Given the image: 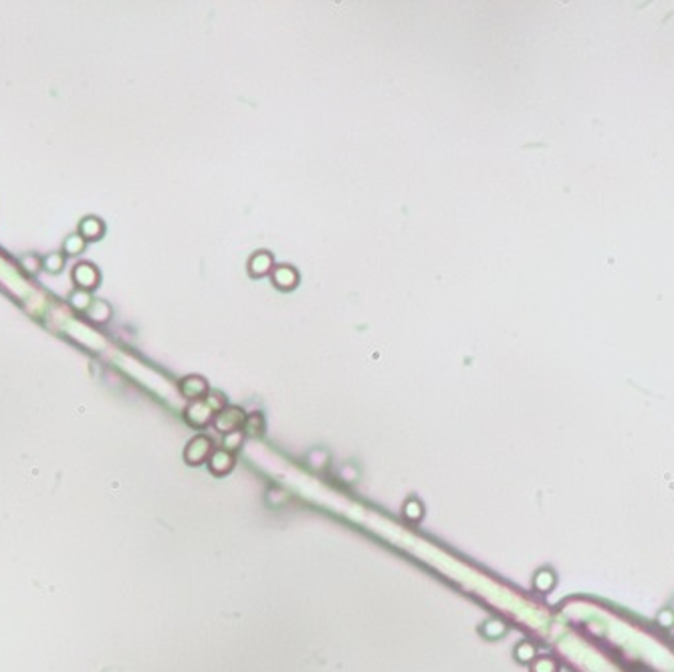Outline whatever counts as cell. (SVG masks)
<instances>
[{
    "mask_svg": "<svg viewBox=\"0 0 674 672\" xmlns=\"http://www.w3.org/2000/svg\"><path fill=\"white\" fill-rule=\"evenodd\" d=\"M71 303H73V307H75V309H79V311H85L87 307H91V297H89V291L77 289L75 293L71 295Z\"/></svg>",
    "mask_w": 674,
    "mask_h": 672,
    "instance_id": "obj_17",
    "label": "cell"
},
{
    "mask_svg": "<svg viewBox=\"0 0 674 672\" xmlns=\"http://www.w3.org/2000/svg\"><path fill=\"white\" fill-rule=\"evenodd\" d=\"M560 671V666H557V662L553 658H539L533 664V672H557Z\"/></svg>",
    "mask_w": 674,
    "mask_h": 672,
    "instance_id": "obj_19",
    "label": "cell"
},
{
    "mask_svg": "<svg viewBox=\"0 0 674 672\" xmlns=\"http://www.w3.org/2000/svg\"><path fill=\"white\" fill-rule=\"evenodd\" d=\"M21 269H25L26 273L35 274L43 269V257L38 255H25L21 257Z\"/></svg>",
    "mask_w": 674,
    "mask_h": 672,
    "instance_id": "obj_15",
    "label": "cell"
},
{
    "mask_svg": "<svg viewBox=\"0 0 674 672\" xmlns=\"http://www.w3.org/2000/svg\"><path fill=\"white\" fill-rule=\"evenodd\" d=\"M264 428H267V424H264V416H262L261 412L247 414V420H245V426H242V432H245V436H250V438H261V436L264 434Z\"/></svg>",
    "mask_w": 674,
    "mask_h": 672,
    "instance_id": "obj_10",
    "label": "cell"
},
{
    "mask_svg": "<svg viewBox=\"0 0 674 672\" xmlns=\"http://www.w3.org/2000/svg\"><path fill=\"white\" fill-rule=\"evenodd\" d=\"M184 416H186V422L190 424V426H194V428H206L208 424L214 422L216 412H214L213 406L208 404V400L202 398L192 400V402L188 404Z\"/></svg>",
    "mask_w": 674,
    "mask_h": 672,
    "instance_id": "obj_3",
    "label": "cell"
},
{
    "mask_svg": "<svg viewBox=\"0 0 674 672\" xmlns=\"http://www.w3.org/2000/svg\"><path fill=\"white\" fill-rule=\"evenodd\" d=\"M242 440H245V432H242V430H237V432H230V434L223 436V447H225V450L235 454L238 448H240V444H242Z\"/></svg>",
    "mask_w": 674,
    "mask_h": 672,
    "instance_id": "obj_14",
    "label": "cell"
},
{
    "mask_svg": "<svg viewBox=\"0 0 674 672\" xmlns=\"http://www.w3.org/2000/svg\"><path fill=\"white\" fill-rule=\"evenodd\" d=\"M273 269H275L273 252H269V250L252 252V257L249 259V274L252 279H262V277L273 273Z\"/></svg>",
    "mask_w": 674,
    "mask_h": 672,
    "instance_id": "obj_7",
    "label": "cell"
},
{
    "mask_svg": "<svg viewBox=\"0 0 674 672\" xmlns=\"http://www.w3.org/2000/svg\"><path fill=\"white\" fill-rule=\"evenodd\" d=\"M91 315H93V317H91L93 321L103 324V321H107V317L112 315V309H109V305H107L105 301H95V303L91 305Z\"/></svg>",
    "mask_w": 674,
    "mask_h": 672,
    "instance_id": "obj_16",
    "label": "cell"
},
{
    "mask_svg": "<svg viewBox=\"0 0 674 672\" xmlns=\"http://www.w3.org/2000/svg\"><path fill=\"white\" fill-rule=\"evenodd\" d=\"M208 469H210V473L214 476H225V474H228L235 469V454L225 450V448L214 450L210 459H208Z\"/></svg>",
    "mask_w": 674,
    "mask_h": 672,
    "instance_id": "obj_8",
    "label": "cell"
},
{
    "mask_svg": "<svg viewBox=\"0 0 674 672\" xmlns=\"http://www.w3.org/2000/svg\"><path fill=\"white\" fill-rule=\"evenodd\" d=\"M213 448L214 442L210 436H194L186 444V448H184V461H186V464H190V466H198V464H202V462H206L210 459V454L214 452Z\"/></svg>",
    "mask_w": 674,
    "mask_h": 672,
    "instance_id": "obj_2",
    "label": "cell"
},
{
    "mask_svg": "<svg viewBox=\"0 0 674 672\" xmlns=\"http://www.w3.org/2000/svg\"><path fill=\"white\" fill-rule=\"evenodd\" d=\"M402 515H404V519H408L410 523L422 521V517H424V505H422L418 498H408V501L404 503Z\"/></svg>",
    "mask_w": 674,
    "mask_h": 672,
    "instance_id": "obj_11",
    "label": "cell"
},
{
    "mask_svg": "<svg viewBox=\"0 0 674 672\" xmlns=\"http://www.w3.org/2000/svg\"><path fill=\"white\" fill-rule=\"evenodd\" d=\"M71 277H73V283L77 285V289H83V291H91V289H95V287L100 285V281H101L100 269L87 261L77 262L75 267H73V273H71Z\"/></svg>",
    "mask_w": 674,
    "mask_h": 672,
    "instance_id": "obj_4",
    "label": "cell"
},
{
    "mask_svg": "<svg viewBox=\"0 0 674 672\" xmlns=\"http://www.w3.org/2000/svg\"><path fill=\"white\" fill-rule=\"evenodd\" d=\"M103 233H105V224L97 216H85L79 223V228H77V235L83 237L85 240H100L103 237Z\"/></svg>",
    "mask_w": 674,
    "mask_h": 672,
    "instance_id": "obj_9",
    "label": "cell"
},
{
    "mask_svg": "<svg viewBox=\"0 0 674 672\" xmlns=\"http://www.w3.org/2000/svg\"><path fill=\"white\" fill-rule=\"evenodd\" d=\"M271 279L279 291H293L299 285V271L293 265H275Z\"/></svg>",
    "mask_w": 674,
    "mask_h": 672,
    "instance_id": "obj_6",
    "label": "cell"
},
{
    "mask_svg": "<svg viewBox=\"0 0 674 672\" xmlns=\"http://www.w3.org/2000/svg\"><path fill=\"white\" fill-rule=\"evenodd\" d=\"M65 267V255L63 252H50L47 257H43V269L50 274L61 273Z\"/></svg>",
    "mask_w": 674,
    "mask_h": 672,
    "instance_id": "obj_13",
    "label": "cell"
},
{
    "mask_svg": "<svg viewBox=\"0 0 674 672\" xmlns=\"http://www.w3.org/2000/svg\"><path fill=\"white\" fill-rule=\"evenodd\" d=\"M178 388H180V394H182L184 398L190 400V402H192V400L206 398L208 392H210L206 378H204V375H198V373H192V375L182 378Z\"/></svg>",
    "mask_w": 674,
    "mask_h": 672,
    "instance_id": "obj_5",
    "label": "cell"
},
{
    "mask_svg": "<svg viewBox=\"0 0 674 672\" xmlns=\"http://www.w3.org/2000/svg\"><path fill=\"white\" fill-rule=\"evenodd\" d=\"M517 654H519V658L523 660V662H529V660L535 658V650H533V646H529V644H521L519 650H517Z\"/></svg>",
    "mask_w": 674,
    "mask_h": 672,
    "instance_id": "obj_20",
    "label": "cell"
},
{
    "mask_svg": "<svg viewBox=\"0 0 674 672\" xmlns=\"http://www.w3.org/2000/svg\"><path fill=\"white\" fill-rule=\"evenodd\" d=\"M85 247H87L85 238L79 237V235H71V237L65 238V242H63V252L69 255V257H77V255H81L85 250Z\"/></svg>",
    "mask_w": 674,
    "mask_h": 672,
    "instance_id": "obj_12",
    "label": "cell"
},
{
    "mask_svg": "<svg viewBox=\"0 0 674 672\" xmlns=\"http://www.w3.org/2000/svg\"><path fill=\"white\" fill-rule=\"evenodd\" d=\"M206 400H208V404L214 408V412H220L223 408L228 406V404H226L225 394H220V392H216V390H210V392H208V396H206Z\"/></svg>",
    "mask_w": 674,
    "mask_h": 672,
    "instance_id": "obj_18",
    "label": "cell"
},
{
    "mask_svg": "<svg viewBox=\"0 0 674 672\" xmlns=\"http://www.w3.org/2000/svg\"><path fill=\"white\" fill-rule=\"evenodd\" d=\"M245 420H247V412L242 410V408H238V406H226L220 412H216V416H214V428L220 432V434H230V432H237V430H242V426H245Z\"/></svg>",
    "mask_w": 674,
    "mask_h": 672,
    "instance_id": "obj_1",
    "label": "cell"
}]
</instances>
